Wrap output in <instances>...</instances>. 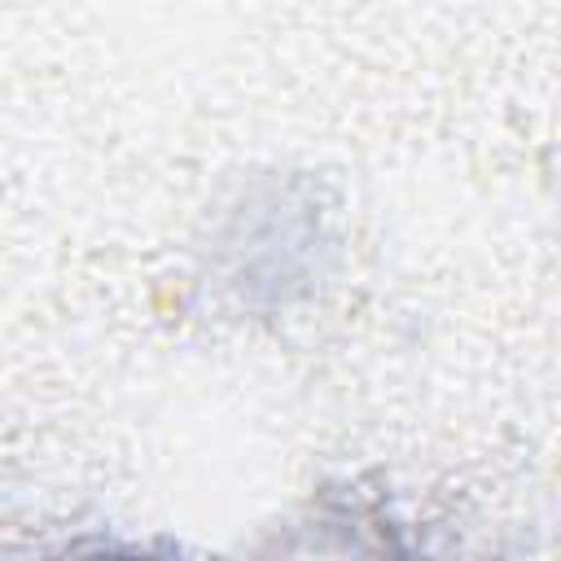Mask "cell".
I'll return each instance as SVG.
<instances>
[{"instance_id": "6da1fadb", "label": "cell", "mask_w": 561, "mask_h": 561, "mask_svg": "<svg viewBox=\"0 0 561 561\" xmlns=\"http://www.w3.org/2000/svg\"><path fill=\"white\" fill-rule=\"evenodd\" d=\"M114 561H136V557H114Z\"/></svg>"}]
</instances>
